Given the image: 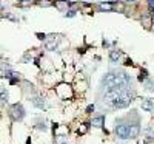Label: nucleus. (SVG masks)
I'll use <instances>...</instances> for the list:
<instances>
[{
	"instance_id": "dca6fc26",
	"label": "nucleus",
	"mask_w": 154,
	"mask_h": 144,
	"mask_svg": "<svg viewBox=\"0 0 154 144\" xmlns=\"http://www.w3.org/2000/svg\"><path fill=\"white\" fill-rule=\"evenodd\" d=\"M147 88L148 90H154V84L151 82V81H148V82H147Z\"/></svg>"
},
{
	"instance_id": "f03ea898",
	"label": "nucleus",
	"mask_w": 154,
	"mask_h": 144,
	"mask_svg": "<svg viewBox=\"0 0 154 144\" xmlns=\"http://www.w3.org/2000/svg\"><path fill=\"white\" fill-rule=\"evenodd\" d=\"M10 116L12 121H22L25 118V109L22 104H12L10 107Z\"/></svg>"
},
{
	"instance_id": "2eb2a0df",
	"label": "nucleus",
	"mask_w": 154,
	"mask_h": 144,
	"mask_svg": "<svg viewBox=\"0 0 154 144\" xmlns=\"http://www.w3.org/2000/svg\"><path fill=\"white\" fill-rule=\"evenodd\" d=\"M66 5H68V2H59L57 3V8H59V10H63Z\"/></svg>"
},
{
	"instance_id": "f8f14e48",
	"label": "nucleus",
	"mask_w": 154,
	"mask_h": 144,
	"mask_svg": "<svg viewBox=\"0 0 154 144\" xmlns=\"http://www.w3.org/2000/svg\"><path fill=\"white\" fill-rule=\"evenodd\" d=\"M100 10L103 11H114V6L111 3H100Z\"/></svg>"
},
{
	"instance_id": "ddd939ff",
	"label": "nucleus",
	"mask_w": 154,
	"mask_h": 144,
	"mask_svg": "<svg viewBox=\"0 0 154 144\" xmlns=\"http://www.w3.org/2000/svg\"><path fill=\"white\" fill-rule=\"evenodd\" d=\"M66 143V136L65 135H57L56 136V144H65Z\"/></svg>"
},
{
	"instance_id": "f3484780",
	"label": "nucleus",
	"mask_w": 154,
	"mask_h": 144,
	"mask_svg": "<svg viewBox=\"0 0 154 144\" xmlns=\"http://www.w3.org/2000/svg\"><path fill=\"white\" fill-rule=\"evenodd\" d=\"M94 112V105H88V109H87V113H93Z\"/></svg>"
},
{
	"instance_id": "1a4fd4ad",
	"label": "nucleus",
	"mask_w": 154,
	"mask_h": 144,
	"mask_svg": "<svg viewBox=\"0 0 154 144\" xmlns=\"http://www.w3.org/2000/svg\"><path fill=\"white\" fill-rule=\"evenodd\" d=\"M103 123H105V116H97V118L93 119V125H94V127H102Z\"/></svg>"
},
{
	"instance_id": "0eeeda50",
	"label": "nucleus",
	"mask_w": 154,
	"mask_h": 144,
	"mask_svg": "<svg viewBox=\"0 0 154 144\" xmlns=\"http://www.w3.org/2000/svg\"><path fill=\"white\" fill-rule=\"evenodd\" d=\"M142 25L145 26V28H151V25H153V19H151V16H143L142 17Z\"/></svg>"
},
{
	"instance_id": "f257e3e1",
	"label": "nucleus",
	"mask_w": 154,
	"mask_h": 144,
	"mask_svg": "<svg viewBox=\"0 0 154 144\" xmlns=\"http://www.w3.org/2000/svg\"><path fill=\"white\" fill-rule=\"evenodd\" d=\"M128 84H129V78L125 73H108L102 79V85L106 88V92L112 88H126Z\"/></svg>"
},
{
	"instance_id": "9b49d317",
	"label": "nucleus",
	"mask_w": 154,
	"mask_h": 144,
	"mask_svg": "<svg viewBox=\"0 0 154 144\" xmlns=\"http://www.w3.org/2000/svg\"><path fill=\"white\" fill-rule=\"evenodd\" d=\"M33 102H34V105L39 107V109H43L45 107V99H42V98H34Z\"/></svg>"
},
{
	"instance_id": "39448f33",
	"label": "nucleus",
	"mask_w": 154,
	"mask_h": 144,
	"mask_svg": "<svg viewBox=\"0 0 154 144\" xmlns=\"http://www.w3.org/2000/svg\"><path fill=\"white\" fill-rule=\"evenodd\" d=\"M140 133L139 124H129V138H137Z\"/></svg>"
},
{
	"instance_id": "6e6552de",
	"label": "nucleus",
	"mask_w": 154,
	"mask_h": 144,
	"mask_svg": "<svg viewBox=\"0 0 154 144\" xmlns=\"http://www.w3.org/2000/svg\"><path fill=\"white\" fill-rule=\"evenodd\" d=\"M110 59H111V62H119V59H120V51L111 50V51H110Z\"/></svg>"
},
{
	"instance_id": "7ed1b4c3",
	"label": "nucleus",
	"mask_w": 154,
	"mask_h": 144,
	"mask_svg": "<svg viewBox=\"0 0 154 144\" xmlns=\"http://www.w3.org/2000/svg\"><path fill=\"white\" fill-rule=\"evenodd\" d=\"M131 101H133V94L128 93L126 90H123V92L120 93L119 99L114 102V107H117V109H125V107H128L131 104Z\"/></svg>"
},
{
	"instance_id": "4468645a",
	"label": "nucleus",
	"mask_w": 154,
	"mask_h": 144,
	"mask_svg": "<svg viewBox=\"0 0 154 144\" xmlns=\"http://www.w3.org/2000/svg\"><path fill=\"white\" fill-rule=\"evenodd\" d=\"M87 130H88V125H87V124H83L82 127H79L77 133H79V135H83V133H87Z\"/></svg>"
},
{
	"instance_id": "20e7f679",
	"label": "nucleus",
	"mask_w": 154,
	"mask_h": 144,
	"mask_svg": "<svg viewBox=\"0 0 154 144\" xmlns=\"http://www.w3.org/2000/svg\"><path fill=\"white\" fill-rule=\"evenodd\" d=\"M116 135L122 139L129 138V125L128 124H119L116 127Z\"/></svg>"
},
{
	"instance_id": "9d476101",
	"label": "nucleus",
	"mask_w": 154,
	"mask_h": 144,
	"mask_svg": "<svg viewBox=\"0 0 154 144\" xmlns=\"http://www.w3.org/2000/svg\"><path fill=\"white\" fill-rule=\"evenodd\" d=\"M142 109L147 110V112H153L154 110V105H153V102L149 101V99H147V101L142 102Z\"/></svg>"
},
{
	"instance_id": "a211bd4d",
	"label": "nucleus",
	"mask_w": 154,
	"mask_h": 144,
	"mask_svg": "<svg viewBox=\"0 0 154 144\" xmlns=\"http://www.w3.org/2000/svg\"><path fill=\"white\" fill-rule=\"evenodd\" d=\"M149 2V5H151V8H153V11H154V0H148Z\"/></svg>"
},
{
	"instance_id": "423d86ee",
	"label": "nucleus",
	"mask_w": 154,
	"mask_h": 144,
	"mask_svg": "<svg viewBox=\"0 0 154 144\" xmlns=\"http://www.w3.org/2000/svg\"><path fill=\"white\" fill-rule=\"evenodd\" d=\"M154 141V127H148L145 130V143H153Z\"/></svg>"
}]
</instances>
